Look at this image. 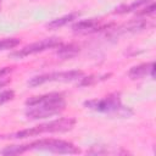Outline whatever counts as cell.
Listing matches in <instances>:
<instances>
[{"mask_svg": "<svg viewBox=\"0 0 156 156\" xmlns=\"http://www.w3.org/2000/svg\"><path fill=\"white\" fill-rule=\"evenodd\" d=\"M29 110L26 112L28 118L39 119L51 117L65 110L66 102L62 94L50 93L40 96H33L26 101Z\"/></svg>", "mask_w": 156, "mask_h": 156, "instance_id": "6da1fadb", "label": "cell"}, {"mask_svg": "<svg viewBox=\"0 0 156 156\" xmlns=\"http://www.w3.org/2000/svg\"><path fill=\"white\" fill-rule=\"evenodd\" d=\"M13 99V91L12 90H5L2 93H0V105Z\"/></svg>", "mask_w": 156, "mask_h": 156, "instance_id": "2e32d148", "label": "cell"}, {"mask_svg": "<svg viewBox=\"0 0 156 156\" xmlns=\"http://www.w3.org/2000/svg\"><path fill=\"white\" fill-rule=\"evenodd\" d=\"M60 45H61V40L58 38H48V39H43L40 41L29 44V45L20 49L18 51L13 52V56H16V57H26L28 55L41 52V51H45L48 49H52V48H56V46H60Z\"/></svg>", "mask_w": 156, "mask_h": 156, "instance_id": "8992f818", "label": "cell"}, {"mask_svg": "<svg viewBox=\"0 0 156 156\" xmlns=\"http://www.w3.org/2000/svg\"><path fill=\"white\" fill-rule=\"evenodd\" d=\"M154 62H147V63H141L139 66H134L129 69L128 76L132 79H141L146 76L154 77Z\"/></svg>", "mask_w": 156, "mask_h": 156, "instance_id": "ba28073f", "label": "cell"}, {"mask_svg": "<svg viewBox=\"0 0 156 156\" xmlns=\"http://www.w3.org/2000/svg\"><path fill=\"white\" fill-rule=\"evenodd\" d=\"M84 105L94 111L104 112V113H127V108H124L121 104V96L118 93L110 94L102 99H94L85 101Z\"/></svg>", "mask_w": 156, "mask_h": 156, "instance_id": "277c9868", "label": "cell"}, {"mask_svg": "<svg viewBox=\"0 0 156 156\" xmlns=\"http://www.w3.org/2000/svg\"><path fill=\"white\" fill-rule=\"evenodd\" d=\"M108 24H106L102 20L99 18H89V20H83L79 21L77 23L73 24L72 29L77 33H93V32H98L101 29L107 28Z\"/></svg>", "mask_w": 156, "mask_h": 156, "instance_id": "52a82bcc", "label": "cell"}, {"mask_svg": "<svg viewBox=\"0 0 156 156\" xmlns=\"http://www.w3.org/2000/svg\"><path fill=\"white\" fill-rule=\"evenodd\" d=\"M26 151L27 150H46L55 154H79L80 150L74 146L69 141L60 140V139H40L37 141H33L28 145H24Z\"/></svg>", "mask_w": 156, "mask_h": 156, "instance_id": "3957f363", "label": "cell"}, {"mask_svg": "<svg viewBox=\"0 0 156 156\" xmlns=\"http://www.w3.org/2000/svg\"><path fill=\"white\" fill-rule=\"evenodd\" d=\"M23 152H26L24 145H13V146H9L7 149L2 150L4 155H18V154H23Z\"/></svg>", "mask_w": 156, "mask_h": 156, "instance_id": "5bb4252c", "label": "cell"}, {"mask_svg": "<svg viewBox=\"0 0 156 156\" xmlns=\"http://www.w3.org/2000/svg\"><path fill=\"white\" fill-rule=\"evenodd\" d=\"M83 72L74 69V71H65V72H51L41 76H37L30 78L28 84L30 87H38L40 84H44L46 82H69L78 78H82Z\"/></svg>", "mask_w": 156, "mask_h": 156, "instance_id": "5b68a950", "label": "cell"}, {"mask_svg": "<svg viewBox=\"0 0 156 156\" xmlns=\"http://www.w3.org/2000/svg\"><path fill=\"white\" fill-rule=\"evenodd\" d=\"M20 44V39L17 38H5L0 40V51L7 50V49H13Z\"/></svg>", "mask_w": 156, "mask_h": 156, "instance_id": "4fadbf2b", "label": "cell"}, {"mask_svg": "<svg viewBox=\"0 0 156 156\" xmlns=\"http://www.w3.org/2000/svg\"><path fill=\"white\" fill-rule=\"evenodd\" d=\"M89 154H95V155H116V154H126L123 150H118L113 146H93L91 150L88 151Z\"/></svg>", "mask_w": 156, "mask_h": 156, "instance_id": "8fae6325", "label": "cell"}, {"mask_svg": "<svg viewBox=\"0 0 156 156\" xmlns=\"http://www.w3.org/2000/svg\"><path fill=\"white\" fill-rule=\"evenodd\" d=\"M107 77H110V74H105V76H101V77H95V76L85 77V78H82L80 85H91V84H94V83H96V82H100V80L106 79Z\"/></svg>", "mask_w": 156, "mask_h": 156, "instance_id": "9a60e30c", "label": "cell"}, {"mask_svg": "<svg viewBox=\"0 0 156 156\" xmlns=\"http://www.w3.org/2000/svg\"><path fill=\"white\" fill-rule=\"evenodd\" d=\"M79 51V48L78 46H74V45H67V46H60L57 54L58 56H61L62 58H71L73 56H76Z\"/></svg>", "mask_w": 156, "mask_h": 156, "instance_id": "7c38bea8", "label": "cell"}, {"mask_svg": "<svg viewBox=\"0 0 156 156\" xmlns=\"http://www.w3.org/2000/svg\"><path fill=\"white\" fill-rule=\"evenodd\" d=\"M77 16H78V13H69V15L62 16V17H60V18H55V20H52L51 22H49V23L46 24V27L50 28V29H57V28H61V27L66 26L67 23L72 22L73 20H76Z\"/></svg>", "mask_w": 156, "mask_h": 156, "instance_id": "30bf717a", "label": "cell"}, {"mask_svg": "<svg viewBox=\"0 0 156 156\" xmlns=\"http://www.w3.org/2000/svg\"><path fill=\"white\" fill-rule=\"evenodd\" d=\"M76 123L74 118H60L51 121L49 123L40 124L38 127L30 128V129H24L21 132H17L12 134V138H27V136H33L38 135L41 133H57V132H67Z\"/></svg>", "mask_w": 156, "mask_h": 156, "instance_id": "7a4b0ae2", "label": "cell"}, {"mask_svg": "<svg viewBox=\"0 0 156 156\" xmlns=\"http://www.w3.org/2000/svg\"><path fill=\"white\" fill-rule=\"evenodd\" d=\"M154 0H135L129 5H121L119 7L116 9L115 13H127L134 10H141L144 6H146L147 4H150Z\"/></svg>", "mask_w": 156, "mask_h": 156, "instance_id": "9c48e42d", "label": "cell"}, {"mask_svg": "<svg viewBox=\"0 0 156 156\" xmlns=\"http://www.w3.org/2000/svg\"><path fill=\"white\" fill-rule=\"evenodd\" d=\"M0 2H1V0H0Z\"/></svg>", "mask_w": 156, "mask_h": 156, "instance_id": "e0dca14e", "label": "cell"}]
</instances>
